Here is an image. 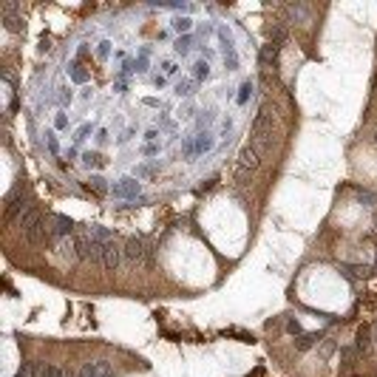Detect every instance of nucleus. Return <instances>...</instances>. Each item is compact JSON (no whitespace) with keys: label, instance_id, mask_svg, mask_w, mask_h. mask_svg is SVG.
I'll list each match as a JSON object with an SVG mask.
<instances>
[{"label":"nucleus","instance_id":"nucleus-1","mask_svg":"<svg viewBox=\"0 0 377 377\" xmlns=\"http://www.w3.org/2000/svg\"><path fill=\"white\" fill-rule=\"evenodd\" d=\"M258 153H270L272 150V114L270 108H261L258 111V116H255L253 122V142H250Z\"/></svg>","mask_w":377,"mask_h":377},{"label":"nucleus","instance_id":"nucleus-2","mask_svg":"<svg viewBox=\"0 0 377 377\" xmlns=\"http://www.w3.org/2000/svg\"><path fill=\"white\" fill-rule=\"evenodd\" d=\"M125 261L133 264V267H153V247L145 241L142 236H131L122 244Z\"/></svg>","mask_w":377,"mask_h":377},{"label":"nucleus","instance_id":"nucleus-3","mask_svg":"<svg viewBox=\"0 0 377 377\" xmlns=\"http://www.w3.org/2000/svg\"><path fill=\"white\" fill-rule=\"evenodd\" d=\"M111 196L119 199V202H131V204L145 202V199H142V182L136 179V176H125V179L114 182L111 184Z\"/></svg>","mask_w":377,"mask_h":377},{"label":"nucleus","instance_id":"nucleus-4","mask_svg":"<svg viewBox=\"0 0 377 377\" xmlns=\"http://www.w3.org/2000/svg\"><path fill=\"white\" fill-rule=\"evenodd\" d=\"M102 253H105V244L94 241L91 236H77V258L79 261H91V264H102Z\"/></svg>","mask_w":377,"mask_h":377},{"label":"nucleus","instance_id":"nucleus-5","mask_svg":"<svg viewBox=\"0 0 377 377\" xmlns=\"http://www.w3.org/2000/svg\"><path fill=\"white\" fill-rule=\"evenodd\" d=\"M31 207H34V204H31V199H28V196H23V190H17L14 196H9V199H6V219H9V221H20L28 210H31Z\"/></svg>","mask_w":377,"mask_h":377},{"label":"nucleus","instance_id":"nucleus-6","mask_svg":"<svg viewBox=\"0 0 377 377\" xmlns=\"http://www.w3.org/2000/svg\"><path fill=\"white\" fill-rule=\"evenodd\" d=\"M17 3H3L0 6V14H3V26L9 28L11 34H17V31H23V17L17 14Z\"/></svg>","mask_w":377,"mask_h":377},{"label":"nucleus","instance_id":"nucleus-7","mask_svg":"<svg viewBox=\"0 0 377 377\" xmlns=\"http://www.w3.org/2000/svg\"><path fill=\"white\" fill-rule=\"evenodd\" d=\"M125 261V253L122 247L116 244V241H111V244H105V253H102V267H105L108 272L119 270V264Z\"/></svg>","mask_w":377,"mask_h":377},{"label":"nucleus","instance_id":"nucleus-8","mask_svg":"<svg viewBox=\"0 0 377 377\" xmlns=\"http://www.w3.org/2000/svg\"><path fill=\"white\" fill-rule=\"evenodd\" d=\"M258 165H261V153H258L253 145H244V148L238 150V167H241V170H255Z\"/></svg>","mask_w":377,"mask_h":377},{"label":"nucleus","instance_id":"nucleus-9","mask_svg":"<svg viewBox=\"0 0 377 377\" xmlns=\"http://www.w3.org/2000/svg\"><path fill=\"white\" fill-rule=\"evenodd\" d=\"M71 230H74V221L68 219V216H62V213H57V216H51V238H68Z\"/></svg>","mask_w":377,"mask_h":377},{"label":"nucleus","instance_id":"nucleus-10","mask_svg":"<svg viewBox=\"0 0 377 377\" xmlns=\"http://www.w3.org/2000/svg\"><path fill=\"white\" fill-rule=\"evenodd\" d=\"M77 377H114V372H111V366L105 360H94V363H85L79 369Z\"/></svg>","mask_w":377,"mask_h":377},{"label":"nucleus","instance_id":"nucleus-11","mask_svg":"<svg viewBox=\"0 0 377 377\" xmlns=\"http://www.w3.org/2000/svg\"><path fill=\"white\" fill-rule=\"evenodd\" d=\"M23 236H26L28 244H43L45 238H51V224H45V219H43L37 227H31L28 233H23Z\"/></svg>","mask_w":377,"mask_h":377},{"label":"nucleus","instance_id":"nucleus-12","mask_svg":"<svg viewBox=\"0 0 377 377\" xmlns=\"http://www.w3.org/2000/svg\"><path fill=\"white\" fill-rule=\"evenodd\" d=\"M258 62H261L264 68H275V65H278V45H272V43L261 45V54H258Z\"/></svg>","mask_w":377,"mask_h":377},{"label":"nucleus","instance_id":"nucleus-13","mask_svg":"<svg viewBox=\"0 0 377 377\" xmlns=\"http://www.w3.org/2000/svg\"><path fill=\"white\" fill-rule=\"evenodd\" d=\"M57 255L65 258V261H74L77 258V238H60L57 241Z\"/></svg>","mask_w":377,"mask_h":377},{"label":"nucleus","instance_id":"nucleus-14","mask_svg":"<svg viewBox=\"0 0 377 377\" xmlns=\"http://www.w3.org/2000/svg\"><path fill=\"white\" fill-rule=\"evenodd\" d=\"M85 236H91L94 241H99V244H111L114 241V230H108V227H99V224H91V227L85 230Z\"/></svg>","mask_w":377,"mask_h":377},{"label":"nucleus","instance_id":"nucleus-15","mask_svg":"<svg viewBox=\"0 0 377 377\" xmlns=\"http://www.w3.org/2000/svg\"><path fill=\"white\" fill-rule=\"evenodd\" d=\"M321 341H324V338H321L318 332H304L301 338H295V349H298V352H307V349H312V346H315V343H321Z\"/></svg>","mask_w":377,"mask_h":377},{"label":"nucleus","instance_id":"nucleus-16","mask_svg":"<svg viewBox=\"0 0 377 377\" xmlns=\"http://www.w3.org/2000/svg\"><path fill=\"white\" fill-rule=\"evenodd\" d=\"M267 37H270V43L272 45H284L287 43V28L281 26V23H272V26H267Z\"/></svg>","mask_w":377,"mask_h":377},{"label":"nucleus","instance_id":"nucleus-17","mask_svg":"<svg viewBox=\"0 0 377 377\" xmlns=\"http://www.w3.org/2000/svg\"><path fill=\"white\" fill-rule=\"evenodd\" d=\"M37 377H77V375L68 372V369L51 366V363H40V375H37Z\"/></svg>","mask_w":377,"mask_h":377},{"label":"nucleus","instance_id":"nucleus-18","mask_svg":"<svg viewBox=\"0 0 377 377\" xmlns=\"http://www.w3.org/2000/svg\"><path fill=\"white\" fill-rule=\"evenodd\" d=\"M40 221H43V216H40V210H37V207H31V210H28L26 216H23V219L17 221V224H20V230H23V233H28V230H31V227H37Z\"/></svg>","mask_w":377,"mask_h":377},{"label":"nucleus","instance_id":"nucleus-19","mask_svg":"<svg viewBox=\"0 0 377 377\" xmlns=\"http://www.w3.org/2000/svg\"><path fill=\"white\" fill-rule=\"evenodd\" d=\"M355 349H358V352H369V349H372V329H369V326H360V329H358Z\"/></svg>","mask_w":377,"mask_h":377},{"label":"nucleus","instance_id":"nucleus-20","mask_svg":"<svg viewBox=\"0 0 377 377\" xmlns=\"http://www.w3.org/2000/svg\"><path fill=\"white\" fill-rule=\"evenodd\" d=\"M216 148V139H213V133H199L196 136V156H202V153H207V150Z\"/></svg>","mask_w":377,"mask_h":377},{"label":"nucleus","instance_id":"nucleus-21","mask_svg":"<svg viewBox=\"0 0 377 377\" xmlns=\"http://www.w3.org/2000/svg\"><path fill=\"white\" fill-rule=\"evenodd\" d=\"M338 270L343 272V278L346 281H352V284H355V281L360 278V275H366V267H355V264H338Z\"/></svg>","mask_w":377,"mask_h":377},{"label":"nucleus","instance_id":"nucleus-22","mask_svg":"<svg viewBox=\"0 0 377 377\" xmlns=\"http://www.w3.org/2000/svg\"><path fill=\"white\" fill-rule=\"evenodd\" d=\"M82 165L85 167H105V156L99 150H85L82 153Z\"/></svg>","mask_w":377,"mask_h":377},{"label":"nucleus","instance_id":"nucleus-23","mask_svg":"<svg viewBox=\"0 0 377 377\" xmlns=\"http://www.w3.org/2000/svg\"><path fill=\"white\" fill-rule=\"evenodd\" d=\"M88 187H91L94 193H111V184H108L99 173H91V176H88Z\"/></svg>","mask_w":377,"mask_h":377},{"label":"nucleus","instance_id":"nucleus-24","mask_svg":"<svg viewBox=\"0 0 377 377\" xmlns=\"http://www.w3.org/2000/svg\"><path fill=\"white\" fill-rule=\"evenodd\" d=\"M51 99H54V102H57V105H60V108H68L71 102H74V94H71V88L60 85V88H57V94H54Z\"/></svg>","mask_w":377,"mask_h":377},{"label":"nucleus","instance_id":"nucleus-25","mask_svg":"<svg viewBox=\"0 0 377 377\" xmlns=\"http://www.w3.org/2000/svg\"><path fill=\"white\" fill-rule=\"evenodd\" d=\"M253 91H255L253 79H244V82H241V88H238V97H236V102H238V105H247V99L253 97Z\"/></svg>","mask_w":377,"mask_h":377},{"label":"nucleus","instance_id":"nucleus-26","mask_svg":"<svg viewBox=\"0 0 377 377\" xmlns=\"http://www.w3.org/2000/svg\"><path fill=\"white\" fill-rule=\"evenodd\" d=\"M210 74H213V71H210V62L204 60V57L193 62V77H196V79H210Z\"/></svg>","mask_w":377,"mask_h":377},{"label":"nucleus","instance_id":"nucleus-27","mask_svg":"<svg viewBox=\"0 0 377 377\" xmlns=\"http://www.w3.org/2000/svg\"><path fill=\"white\" fill-rule=\"evenodd\" d=\"M176 94H179V97H193L196 79H179V82H176Z\"/></svg>","mask_w":377,"mask_h":377},{"label":"nucleus","instance_id":"nucleus-28","mask_svg":"<svg viewBox=\"0 0 377 377\" xmlns=\"http://www.w3.org/2000/svg\"><path fill=\"white\" fill-rule=\"evenodd\" d=\"M176 54H182V57H187V54H190V48H193V37L190 34H182L179 37V40H176Z\"/></svg>","mask_w":377,"mask_h":377},{"label":"nucleus","instance_id":"nucleus-29","mask_svg":"<svg viewBox=\"0 0 377 377\" xmlns=\"http://www.w3.org/2000/svg\"><path fill=\"white\" fill-rule=\"evenodd\" d=\"M170 26H173L176 31H179V37H182V34H190V28H193V20H190V17H182V14H179V17H173V23H170Z\"/></svg>","mask_w":377,"mask_h":377},{"label":"nucleus","instance_id":"nucleus-30","mask_svg":"<svg viewBox=\"0 0 377 377\" xmlns=\"http://www.w3.org/2000/svg\"><path fill=\"white\" fill-rule=\"evenodd\" d=\"M37 375H40V363H23L14 377H37Z\"/></svg>","mask_w":377,"mask_h":377},{"label":"nucleus","instance_id":"nucleus-31","mask_svg":"<svg viewBox=\"0 0 377 377\" xmlns=\"http://www.w3.org/2000/svg\"><path fill=\"white\" fill-rule=\"evenodd\" d=\"M224 65H227V71H236L238 68V54L236 48L230 45V48H224Z\"/></svg>","mask_w":377,"mask_h":377},{"label":"nucleus","instance_id":"nucleus-32","mask_svg":"<svg viewBox=\"0 0 377 377\" xmlns=\"http://www.w3.org/2000/svg\"><path fill=\"white\" fill-rule=\"evenodd\" d=\"M358 202L363 204V207H375V204H377V196L372 193V190H358Z\"/></svg>","mask_w":377,"mask_h":377},{"label":"nucleus","instance_id":"nucleus-33","mask_svg":"<svg viewBox=\"0 0 377 377\" xmlns=\"http://www.w3.org/2000/svg\"><path fill=\"white\" fill-rule=\"evenodd\" d=\"M159 68L165 71V77H176V74H179V62L176 60H162L159 62Z\"/></svg>","mask_w":377,"mask_h":377},{"label":"nucleus","instance_id":"nucleus-34","mask_svg":"<svg viewBox=\"0 0 377 377\" xmlns=\"http://www.w3.org/2000/svg\"><path fill=\"white\" fill-rule=\"evenodd\" d=\"M68 71H71V79H74V82H88V74L79 68V62H71Z\"/></svg>","mask_w":377,"mask_h":377},{"label":"nucleus","instance_id":"nucleus-35","mask_svg":"<svg viewBox=\"0 0 377 377\" xmlns=\"http://www.w3.org/2000/svg\"><path fill=\"white\" fill-rule=\"evenodd\" d=\"M182 153H184V159L196 156V136H187V139L182 142Z\"/></svg>","mask_w":377,"mask_h":377},{"label":"nucleus","instance_id":"nucleus-36","mask_svg":"<svg viewBox=\"0 0 377 377\" xmlns=\"http://www.w3.org/2000/svg\"><path fill=\"white\" fill-rule=\"evenodd\" d=\"M287 332H290L292 338H301V335H304V329H301V321H298V318H287Z\"/></svg>","mask_w":377,"mask_h":377},{"label":"nucleus","instance_id":"nucleus-37","mask_svg":"<svg viewBox=\"0 0 377 377\" xmlns=\"http://www.w3.org/2000/svg\"><path fill=\"white\" fill-rule=\"evenodd\" d=\"M156 173V165H136V179H150V176Z\"/></svg>","mask_w":377,"mask_h":377},{"label":"nucleus","instance_id":"nucleus-38","mask_svg":"<svg viewBox=\"0 0 377 377\" xmlns=\"http://www.w3.org/2000/svg\"><path fill=\"white\" fill-rule=\"evenodd\" d=\"M45 145H48V150H51V156H57V153H60V142H57L54 131H48V133H45Z\"/></svg>","mask_w":377,"mask_h":377},{"label":"nucleus","instance_id":"nucleus-39","mask_svg":"<svg viewBox=\"0 0 377 377\" xmlns=\"http://www.w3.org/2000/svg\"><path fill=\"white\" fill-rule=\"evenodd\" d=\"M54 131H68V116L62 114H54Z\"/></svg>","mask_w":377,"mask_h":377},{"label":"nucleus","instance_id":"nucleus-40","mask_svg":"<svg viewBox=\"0 0 377 377\" xmlns=\"http://www.w3.org/2000/svg\"><path fill=\"white\" fill-rule=\"evenodd\" d=\"M108 54H111V43H108V40H99L97 43V57L99 60H108Z\"/></svg>","mask_w":377,"mask_h":377},{"label":"nucleus","instance_id":"nucleus-41","mask_svg":"<svg viewBox=\"0 0 377 377\" xmlns=\"http://www.w3.org/2000/svg\"><path fill=\"white\" fill-rule=\"evenodd\" d=\"M91 131H94V125H91V122H85V125H82V128H79V131H77V136H74V142H82V139H88V133H91Z\"/></svg>","mask_w":377,"mask_h":377},{"label":"nucleus","instance_id":"nucleus-42","mask_svg":"<svg viewBox=\"0 0 377 377\" xmlns=\"http://www.w3.org/2000/svg\"><path fill=\"white\" fill-rule=\"evenodd\" d=\"M358 355H360V352H358V349H352V346H343V349H341V358L346 360V363H352V360L358 358Z\"/></svg>","mask_w":377,"mask_h":377},{"label":"nucleus","instance_id":"nucleus-43","mask_svg":"<svg viewBox=\"0 0 377 377\" xmlns=\"http://www.w3.org/2000/svg\"><path fill=\"white\" fill-rule=\"evenodd\" d=\"M159 136H162V133H159L156 128H148V131H145V145H150V142H159Z\"/></svg>","mask_w":377,"mask_h":377},{"label":"nucleus","instance_id":"nucleus-44","mask_svg":"<svg viewBox=\"0 0 377 377\" xmlns=\"http://www.w3.org/2000/svg\"><path fill=\"white\" fill-rule=\"evenodd\" d=\"M142 153H145V156H156V153H159V142H150V145H145V148H142Z\"/></svg>","mask_w":377,"mask_h":377},{"label":"nucleus","instance_id":"nucleus-45","mask_svg":"<svg viewBox=\"0 0 377 377\" xmlns=\"http://www.w3.org/2000/svg\"><path fill=\"white\" fill-rule=\"evenodd\" d=\"M332 352H335V343H332V341H326V343H324V349H321V358H329Z\"/></svg>","mask_w":377,"mask_h":377},{"label":"nucleus","instance_id":"nucleus-46","mask_svg":"<svg viewBox=\"0 0 377 377\" xmlns=\"http://www.w3.org/2000/svg\"><path fill=\"white\" fill-rule=\"evenodd\" d=\"M108 136H111V133H108V128H99V131H97V142H99V145H105Z\"/></svg>","mask_w":377,"mask_h":377},{"label":"nucleus","instance_id":"nucleus-47","mask_svg":"<svg viewBox=\"0 0 377 377\" xmlns=\"http://www.w3.org/2000/svg\"><path fill=\"white\" fill-rule=\"evenodd\" d=\"M133 133H136V131H133V128H128V131H125V133H122V136H119V145H125V142L131 139Z\"/></svg>","mask_w":377,"mask_h":377},{"label":"nucleus","instance_id":"nucleus-48","mask_svg":"<svg viewBox=\"0 0 377 377\" xmlns=\"http://www.w3.org/2000/svg\"><path fill=\"white\" fill-rule=\"evenodd\" d=\"M165 82H167V79L162 77V74H159V77H153V85H156V88H165Z\"/></svg>","mask_w":377,"mask_h":377}]
</instances>
